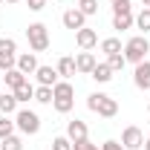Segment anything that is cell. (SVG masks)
Masks as SVG:
<instances>
[{"instance_id":"obj_1","label":"cell","mask_w":150,"mask_h":150,"mask_svg":"<svg viewBox=\"0 0 150 150\" xmlns=\"http://www.w3.org/2000/svg\"><path fill=\"white\" fill-rule=\"evenodd\" d=\"M75 104V90L69 81H58L55 87H52V107L58 112H69Z\"/></svg>"},{"instance_id":"obj_32","label":"cell","mask_w":150,"mask_h":150,"mask_svg":"<svg viewBox=\"0 0 150 150\" xmlns=\"http://www.w3.org/2000/svg\"><path fill=\"white\" fill-rule=\"evenodd\" d=\"M26 3H29L32 12H43V9H46V0H26Z\"/></svg>"},{"instance_id":"obj_21","label":"cell","mask_w":150,"mask_h":150,"mask_svg":"<svg viewBox=\"0 0 150 150\" xmlns=\"http://www.w3.org/2000/svg\"><path fill=\"white\" fill-rule=\"evenodd\" d=\"M101 52H104V55L124 52V49H121V40H118V38H104V40H101Z\"/></svg>"},{"instance_id":"obj_35","label":"cell","mask_w":150,"mask_h":150,"mask_svg":"<svg viewBox=\"0 0 150 150\" xmlns=\"http://www.w3.org/2000/svg\"><path fill=\"white\" fill-rule=\"evenodd\" d=\"M3 3H20V0H3Z\"/></svg>"},{"instance_id":"obj_24","label":"cell","mask_w":150,"mask_h":150,"mask_svg":"<svg viewBox=\"0 0 150 150\" xmlns=\"http://www.w3.org/2000/svg\"><path fill=\"white\" fill-rule=\"evenodd\" d=\"M0 150H23V142H20L18 136L12 133V136H6V139H3V144H0Z\"/></svg>"},{"instance_id":"obj_6","label":"cell","mask_w":150,"mask_h":150,"mask_svg":"<svg viewBox=\"0 0 150 150\" xmlns=\"http://www.w3.org/2000/svg\"><path fill=\"white\" fill-rule=\"evenodd\" d=\"M18 64V43L15 38H0V69H15Z\"/></svg>"},{"instance_id":"obj_8","label":"cell","mask_w":150,"mask_h":150,"mask_svg":"<svg viewBox=\"0 0 150 150\" xmlns=\"http://www.w3.org/2000/svg\"><path fill=\"white\" fill-rule=\"evenodd\" d=\"M133 84L139 87V90H150V61H142V64H136V72H133Z\"/></svg>"},{"instance_id":"obj_31","label":"cell","mask_w":150,"mask_h":150,"mask_svg":"<svg viewBox=\"0 0 150 150\" xmlns=\"http://www.w3.org/2000/svg\"><path fill=\"white\" fill-rule=\"evenodd\" d=\"M101 150H124V144H121V142H115V139H107V142L101 144Z\"/></svg>"},{"instance_id":"obj_17","label":"cell","mask_w":150,"mask_h":150,"mask_svg":"<svg viewBox=\"0 0 150 150\" xmlns=\"http://www.w3.org/2000/svg\"><path fill=\"white\" fill-rule=\"evenodd\" d=\"M90 75H93V81H98V84H110L112 81V69L107 64H95V69Z\"/></svg>"},{"instance_id":"obj_25","label":"cell","mask_w":150,"mask_h":150,"mask_svg":"<svg viewBox=\"0 0 150 150\" xmlns=\"http://www.w3.org/2000/svg\"><path fill=\"white\" fill-rule=\"evenodd\" d=\"M78 12H84L87 18L98 12V0H78Z\"/></svg>"},{"instance_id":"obj_26","label":"cell","mask_w":150,"mask_h":150,"mask_svg":"<svg viewBox=\"0 0 150 150\" xmlns=\"http://www.w3.org/2000/svg\"><path fill=\"white\" fill-rule=\"evenodd\" d=\"M35 101H40V104H52V87H38V90H35Z\"/></svg>"},{"instance_id":"obj_14","label":"cell","mask_w":150,"mask_h":150,"mask_svg":"<svg viewBox=\"0 0 150 150\" xmlns=\"http://www.w3.org/2000/svg\"><path fill=\"white\" fill-rule=\"evenodd\" d=\"M67 139L69 142H81V139H87V124L81 121V118H75L67 124Z\"/></svg>"},{"instance_id":"obj_29","label":"cell","mask_w":150,"mask_h":150,"mask_svg":"<svg viewBox=\"0 0 150 150\" xmlns=\"http://www.w3.org/2000/svg\"><path fill=\"white\" fill-rule=\"evenodd\" d=\"M124 12H133L130 0H115L112 3V15H124Z\"/></svg>"},{"instance_id":"obj_18","label":"cell","mask_w":150,"mask_h":150,"mask_svg":"<svg viewBox=\"0 0 150 150\" xmlns=\"http://www.w3.org/2000/svg\"><path fill=\"white\" fill-rule=\"evenodd\" d=\"M15 110H18V98H15V93H3V95H0V112H3V115H12Z\"/></svg>"},{"instance_id":"obj_36","label":"cell","mask_w":150,"mask_h":150,"mask_svg":"<svg viewBox=\"0 0 150 150\" xmlns=\"http://www.w3.org/2000/svg\"><path fill=\"white\" fill-rule=\"evenodd\" d=\"M0 78H3V69H0Z\"/></svg>"},{"instance_id":"obj_3","label":"cell","mask_w":150,"mask_h":150,"mask_svg":"<svg viewBox=\"0 0 150 150\" xmlns=\"http://www.w3.org/2000/svg\"><path fill=\"white\" fill-rule=\"evenodd\" d=\"M87 107L98 115H104V118H112L115 112H118V101L112 98V95H104V93H93L87 98Z\"/></svg>"},{"instance_id":"obj_11","label":"cell","mask_w":150,"mask_h":150,"mask_svg":"<svg viewBox=\"0 0 150 150\" xmlns=\"http://www.w3.org/2000/svg\"><path fill=\"white\" fill-rule=\"evenodd\" d=\"M15 67H18L23 75H35V69L40 67V64H38L35 52H23V55H18V64H15Z\"/></svg>"},{"instance_id":"obj_23","label":"cell","mask_w":150,"mask_h":150,"mask_svg":"<svg viewBox=\"0 0 150 150\" xmlns=\"http://www.w3.org/2000/svg\"><path fill=\"white\" fill-rule=\"evenodd\" d=\"M136 26H139V29H142L144 35L150 32V9H142V12L136 15Z\"/></svg>"},{"instance_id":"obj_40","label":"cell","mask_w":150,"mask_h":150,"mask_svg":"<svg viewBox=\"0 0 150 150\" xmlns=\"http://www.w3.org/2000/svg\"><path fill=\"white\" fill-rule=\"evenodd\" d=\"M147 110H150V107H147Z\"/></svg>"},{"instance_id":"obj_10","label":"cell","mask_w":150,"mask_h":150,"mask_svg":"<svg viewBox=\"0 0 150 150\" xmlns=\"http://www.w3.org/2000/svg\"><path fill=\"white\" fill-rule=\"evenodd\" d=\"M64 26L78 32V29H84V26H87V15H84V12H78V9H67V12H64Z\"/></svg>"},{"instance_id":"obj_30","label":"cell","mask_w":150,"mask_h":150,"mask_svg":"<svg viewBox=\"0 0 150 150\" xmlns=\"http://www.w3.org/2000/svg\"><path fill=\"white\" fill-rule=\"evenodd\" d=\"M72 150H98V147H95L90 139H81V142H72Z\"/></svg>"},{"instance_id":"obj_34","label":"cell","mask_w":150,"mask_h":150,"mask_svg":"<svg viewBox=\"0 0 150 150\" xmlns=\"http://www.w3.org/2000/svg\"><path fill=\"white\" fill-rule=\"evenodd\" d=\"M142 3H144V9H150V0H142Z\"/></svg>"},{"instance_id":"obj_19","label":"cell","mask_w":150,"mask_h":150,"mask_svg":"<svg viewBox=\"0 0 150 150\" xmlns=\"http://www.w3.org/2000/svg\"><path fill=\"white\" fill-rule=\"evenodd\" d=\"M136 18H133V12H124V15H112V29H118V32H124V29H130Z\"/></svg>"},{"instance_id":"obj_39","label":"cell","mask_w":150,"mask_h":150,"mask_svg":"<svg viewBox=\"0 0 150 150\" xmlns=\"http://www.w3.org/2000/svg\"><path fill=\"white\" fill-rule=\"evenodd\" d=\"M0 95H3V93H0Z\"/></svg>"},{"instance_id":"obj_16","label":"cell","mask_w":150,"mask_h":150,"mask_svg":"<svg viewBox=\"0 0 150 150\" xmlns=\"http://www.w3.org/2000/svg\"><path fill=\"white\" fill-rule=\"evenodd\" d=\"M58 75H64V78H72L75 72H78V69H75V58H69V55H64L61 58V61H58Z\"/></svg>"},{"instance_id":"obj_5","label":"cell","mask_w":150,"mask_h":150,"mask_svg":"<svg viewBox=\"0 0 150 150\" xmlns=\"http://www.w3.org/2000/svg\"><path fill=\"white\" fill-rule=\"evenodd\" d=\"M15 127H18L20 133H26V136H35L38 130H40V115L32 110H18V115H15Z\"/></svg>"},{"instance_id":"obj_27","label":"cell","mask_w":150,"mask_h":150,"mask_svg":"<svg viewBox=\"0 0 150 150\" xmlns=\"http://www.w3.org/2000/svg\"><path fill=\"white\" fill-rule=\"evenodd\" d=\"M15 133V121H9V115H3L0 118V142L6 139V136H12Z\"/></svg>"},{"instance_id":"obj_4","label":"cell","mask_w":150,"mask_h":150,"mask_svg":"<svg viewBox=\"0 0 150 150\" xmlns=\"http://www.w3.org/2000/svg\"><path fill=\"white\" fill-rule=\"evenodd\" d=\"M26 40H29V46L35 52H43L49 46V29H46V23H29L26 26Z\"/></svg>"},{"instance_id":"obj_12","label":"cell","mask_w":150,"mask_h":150,"mask_svg":"<svg viewBox=\"0 0 150 150\" xmlns=\"http://www.w3.org/2000/svg\"><path fill=\"white\" fill-rule=\"evenodd\" d=\"M35 75H38V81H40V87H55L58 81V69H52V67H38L35 69Z\"/></svg>"},{"instance_id":"obj_15","label":"cell","mask_w":150,"mask_h":150,"mask_svg":"<svg viewBox=\"0 0 150 150\" xmlns=\"http://www.w3.org/2000/svg\"><path fill=\"white\" fill-rule=\"evenodd\" d=\"M3 81H6V87H9V90H18L20 84H26V81H29V75H23L18 67H15V69H6Z\"/></svg>"},{"instance_id":"obj_28","label":"cell","mask_w":150,"mask_h":150,"mask_svg":"<svg viewBox=\"0 0 150 150\" xmlns=\"http://www.w3.org/2000/svg\"><path fill=\"white\" fill-rule=\"evenodd\" d=\"M52 150H72V142L67 136H55L52 139Z\"/></svg>"},{"instance_id":"obj_22","label":"cell","mask_w":150,"mask_h":150,"mask_svg":"<svg viewBox=\"0 0 150 150\" xmlns=\"http://www.w3.org/2000/svg\"><path fill=\"white\" fill-rule=\"evenodd\" d=\"M124 52H115V55H107V67H110L112 72H118V69H124Z\"/></svg>"},{"instance_id":"obj_20","label":"cell","mask_w":150,"mask_h":150,"mask_svg":"<svg viewBox=\"0 0 150 150\" xmlns=\"http://www.w3.org/2000/svg\"><path fill=\"white\" fill-rule=\"evenodd\" d=\"M12 93H15V98H18V104H26V101H32V98H35V87L26 81V84H20L18 90H12Z\"/></svg>"},{"instance_id":"obj_33","label":"cell","mask_w":150,"mask_h":150,"mask_svg":"<svg viewBox=\"0 0 150 150\" xmlns=\"http://www.w3.org/2000/svg\"><path fill=\"white\" fill-rule=\"evenodd\" d=\"M142 147H144V150H150V139H144V144H142Z\"/></svg>"},{"instance_id":"obj_7","label":"cell","mask_w":150,"mask_h":150,"mask_svg":"<svg viewBox=\"0 0 150 150\" xmlns=\"http://www.w3.org/2000/svg\"><path fill=\"white\" fill-rule=\"evenodd\" d=\"M121 144H124V150H139L142 144H144V136H142V130H139L136 124L124 127V133H121Z\"/></svg>"},{"instance_id":"obj_13","label":"cell","mask_w":150,"mask_h":150,"mask_svg":"<svg viewBox=\"0 0 150 150\" xmlns=\"http://www.w3.org/2000/svg\"><path fill=\"white\" fill-rule=\"evenodd\" d=\"M95 64H98V61H95L93 52H78V58H75V69H78V72H87V75L95 69Z\"/></svg>"},{"instance_id":"obj_2","label":"cell","mask_w":150,"mask_h":150,"mask_svg":"<svg viewBox=\"0 0 150 150\" xmlns=\"http://www.w3.org/2000/svg\"><path fill=\"white\" fill-rule=\"evenodd\" d=\"M147 52H150V40L144 35H136V38H130L124 43V61H130V64L147 61Z\"/></svg>"},{"instance_id":"obj_37","label":"cell","mask_w":150,"mask_h":150,"mask_svg":"<svg viewBox=\"0 0 150 150\" xmlns=\"http://www.w3.org/2000/svg\"><path fill=\"white\" fill-rule=\"evenodd\" d=\"M110 3H115V0H110Z\"/></svg>"},{"instance_id":"obj_9","label":"cell","mask_w":150,"mask_h":150,"mask_svg":"<svg viewBox=\"0 0 150 150\" xmlns=\"http://www.w3.org/2000/svg\"><path fill=\"white\" fill-rule=\"evenodd\" d=\"M75 43L84 49V52H90L95 43H98V35H95V29H90V26H84V29H78L75 32Z\"/></svg>"},{"instance_id":"obj_38","label":"cell","mask_w":150,"mask_h":150,"mask_svg":"<svg viewBox=\"0 0 150 150\" xmlns=\"http://www.w3.org/2000/svg\"><path fill=\"white\" fill-rule=\"evenodd\" d=\"M0 3H3V0H0Z\"/></svg>"}]
</instances>
